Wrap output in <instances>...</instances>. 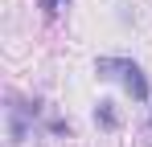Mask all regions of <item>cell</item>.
Wrapping results in <instances>:
<instances>
[{
  "label": "cell",
  "mask_w": 152,
  "mask_h": 147,
  "mask_svg": "<svg viewBox=\"0 0 152 147\" xmlns=\"http://www.w3.org/2000/svg\"><path fill=\"white\" fill-rule=\"evenodd\" d=\"M95 74H99V78H119L124 90L136 98V102H148L152 98L148 78H144V70H140L132 57H99V61H95Z\"/></svg>",
  "instance_id": "1"
},
{
  "label": "cell",
  "mask_w": 152,
  "mask_h": 147,
  "mask_svg": "<svg viewBox=\"0 0 152 147\" xmlns=\"http://www.w3.org/2000/svg\"><path fill=\"white\" fill-rule=\"evenodd\" d=\"M37 102H25V98H8V106H4V119H8V143L21 147L33 135V122H37Z\"/></svg>",
  "instance_id": "2"
},
{
  "label": "cell",
  "mask_w": 152,
  "mask_h": 147,
  "mask_svg": "<svg viewBox=\"0 0 152 147\" xmlns=\"http://www.w3.org/2000/svg\"><path fill=\"white\" fill-rule=\"evenodd\" d=\"M95 122H99L103 131H115V127H119V115H115V102H107V98H103L99 106H95Z\"/></svg>",
  "instance_id": "3"
},
{
  "label": "cell",
  "mask_w": 152,
  "mask_h": 147,
  "mask_svg": "<svg viewBox=\"0 0 152 147\" xmlns=\"http://www.w3.org/2000/svg\"><path fill=\"white\" fill-rule=\"evenodd\" d=\"M37 8H41L45 17H58V12L66 8V0H37Z\"/></svg>",
  "instance_id": "4"
},
{
  "label": "cell",
  "mask_w": 152,
  "mask_h": 147,
  "mask_svg": "<svg viewBox=\"0 0 152 147\" xmlns=\"http://www.w3.org/2000/svg\"><path fill=\"white\" fill-rule=\"evenodd\" d=\"M148 127H152V115H148Z\"/></svg>",
  "instance_id": "5"
}]
</instances>
